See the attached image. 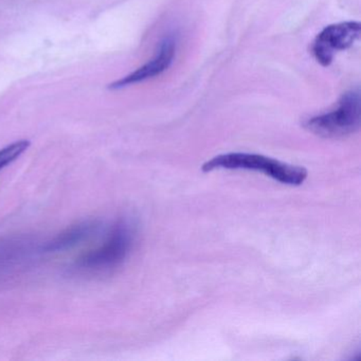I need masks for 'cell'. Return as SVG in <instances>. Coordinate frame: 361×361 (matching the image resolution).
<instances>
[{
  "label": "cell",
  "mask_w": 361,
  "mask_h": 361,
  "mask_svg": "<svg viewBox=\"0 0 361 361\" xmlns=\"http://www.w3.org/2000/svg\"><path fill=\"white\" fill-rule=\"evenodd\" d=\"M361 107L359 92H346L334 111L307 120L305 128L322 138H343L360 128Z\"/></svg>",
  "instance_id": "obj_3"
},
{
  "label": "cell",
  "mask_w": 361,
  "mask_h": 361,
  "mask_svg": "<svg viewBox=\"0 0 361 361\" xmlns=\"http://www.w3.org/2000/svg\"><path fill=\"white\" fill-rule=\"evenodd\" d=\"M177 39L174 35H168L159 44L157 54L143 66L109 86V90H118L134 84L141 83L147 80L153 79L164 73L172 65L176 54Z\"/></svg>",
  "instance_id": "obj_5"
},
{
  "label": "cell",
  "mask_w": 361,
  "mask_h": 361,
  "mask_svg": "<svg viewBox=\"0 0 361 361\" xmlns=\"http://www.w3.org/2000/svg\"><path fill=\"white\" fill-rule=\"evenodd\" d=\"M98 229L99 224L97 221H88L78 224L46 242L41 246L39 251L43 253H56L67 250L90 238Z\"/></svg>",
  "instance_id": "obj_6"
},
{
  "label": "cell",
  "mask_w": 361,
  "mask_h": 361,
  "mask_svg": "<svg viewBox=\"0 0 361 361\" xmlns=\"http://www.w3.org/2000/svg\"><path fill=\"white\" fill-rule=\"evenodd\" d=\"M360 33V24L355 22L340 23L323 29L312 44V54L317 62L322 66H329L336 54L352 47Z\"/></svg>",
  "instance_id": "obj_4"
},
{
  "label": "cell",
  "mask_w": 361,
  "mask_h": 361,
  "mask_svg": "<svg viewBox=\"0 0 361 361\" xmlns=\"http://www.w3.org/2000/svg\"><path fill=\"white\" fill-rule=\"evenodd\" d=\"M134 240V226L122 219L113 226L103 245L79 257L75 263V268L79 271L90 274L111 271L120 267L128 259Z\"/></svg>",
  "instance_id": "obj_2"
},
{
  "label": "cell",
  "mask_w": 361,
  "mask_h": 361,
  "mask_svg": "<svg viewBox=\"0 0 361 361\" xmlns=\"http://www.w3.org/2000/svg\"><path fill=\"white\" fill-rule=\"evenodd\" d=\"M29 140H18L0 149V172L18 159L30 147Z\"/></svg>",
  "instance_id": "obj_7"
},
{
  "label": "cell",
  "mask_w": 361,
  "mask_h": 361,
  "mask_svg": "<svg viewBox=\"0 0 361 361\" xmlns=\"http://www.w3.org/2000/svg\"><path fill=\"white\" fill-rule=\"evenodd\" d=\"M202 172L214 170H247L262 172L274 180L288 185H301L308 172L302 166L285 164L259 154L229 153L215 156L202 164Z\"/></svg>",
  "instance_id": "obj_1"
}]
</instances>
